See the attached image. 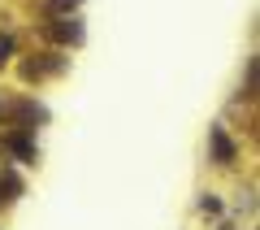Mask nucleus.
Returning <instances> with one entry per match:
<instances>
[{
    "instance_id": "obj_4",
    "label": "nucleus",
    "mask_w": 260,
    "mask_h": 230,
    "mask_svg": "<svg viewBox=\"0 0 260 230\" xmlns=\"http://www.w3.org/2000/svg\"><path fill=\"white\" fill-rule=\"evenodd\" d=\"M74 5H78V0H48V9H52V13H65V9H74Z\"/></svg>"
},
{
    "instance_id": "obj_5",
    "label": "nucleus",
    "mask_w": 260,
    "mask_h": 230,
    "mask_svg": "<svg viewBox=\"0 0 260 230\" xmlns=\"http://www.w3.org/2000/svg\"><path fill=\"white\" fill-rule=\"evenodd\" d=\"M9 52H13V39H9V35H0V61H9Z\"/></svg>"
},
{
    "instance_id": "obj_3",
    "label": "nucleus",
    "mask_w": 260,
    "mask_h": 230,
    "mask_svg": "<svg viewBox=\"0 0 260 230\" xmlns=\"http://www.w3.org/2000/svg\"><path fill=\"white\" fill-rule=\"evenodd\" d=\"M13 152H18V157H26V161H30V157H35V148H30V143H26V139H13Z\"/></svg>"
},
{
    "instance_id": "obj_2",
    "label": "nucleus",
    "mask_w": 260,
    "mask_h": 230,
    "mask_svg": "<svg viewBox=\"0 0 260 230\" xmlns=\"http://www.w3.org/2000/svg\"><path fill=\"white\" fill-rule=\"evenodd\" d=\"M213 152H217V161H234V143L221 135V130H213Z\"/></svg>"
},
{
    "instance_id": "obj_1",
    "label": "nucleus",
    "mask_w": 260,
    "mask_h": 230,
    "mask_svg": "<svg viewBox=\"0 0 260 230\" xmlns=\"http://www.w3.org/2000/svg\"><path fill=\"white\" fill-rule=\"evenodd\" d=\"M52 35H56V39H65V44H78V39H83V26H78V22H56Z\"/></svg>"
}]
</instances>
